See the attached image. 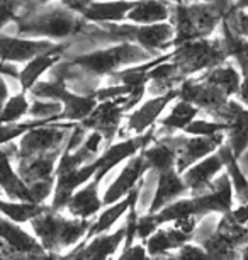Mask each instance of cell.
Returning <instances> with one entry per match:
<instances>
[{
  "label": "cell",
  "instance_id": "1",
  "mask_svg": "<svg viewBox=\"0 0 248 260\" xmlns=\"http://www.w3.org/2000/svg\"><path fill=\"white\" fill-rule=\"evenodd\" d=\"M40 6L31 7V11L19 17L14 22V32L16 36L29 39H48V41H58V39H70L72 36L82 34L87 27V21L77 12L70 11L61 4L56 6Z\"/></svg>",
  "mask_w": 248,
  "mask_h": 260
},
{
  "label": "cell",
  "instance_id": "2",
  "mask_svg": "<svg viewBox=\"0 0 248 260\" xmlns=\"http://www.w3.org/2000/svg\"><path fill=\"white\" fill-rule=\"evenodd\" d=\"M90 224L92 219L72 218L66 213L53 211L48 204V208L29 223V226L48 253L60 257L84 242Z\"/></svg>",
  "mask_w": 248,
  "mask_h": 260
},
{
  "label": "cell",
  "instance_id": "3",
  "mask_svg": "<svg viewBox=\"0 0 248 260\" xmlns=\"http://www.w3.org/2000/svg\"><path fill=\"white\" fill-rule=\"evenodd\" d=\"M223 19H225V12L212 4H172L170 21L175 31L173 48L196 39L211 38Z\"/></svg>",
  "mask_w": 248,
  "mask_h": 260
},
{
  "label": "cell",
  "instance_id": "4",
  "mask_svg": "<svg viewBox=\"0 0 248 260\" xmlns=\"http://www.w3.org/2000/svg\"><path fill=\"white\" fill-rule=\"evenodd\" d=\"M153 58L157 56H153L152 53H148L138 45L118 43V45L104 48V50L79 55L72 58L70 63L92 77H109L123 68L138 65V63H147Z\"/></svg>",
  "mask_w": 248,
  "mask_h": 260
},
{
  "label": "cell",
  "instance_id": "5",
  "mask_svg": "<svg viewBox=\"0 0 248 260\" xmlns=\"http://www.w3.org/2000/svg\"><path fill=\"white\" fill-rule=\"evenodd\" d=\"M99 34L111 41L133 43L153 56H162L165 50L173 48L175 31L168 22L138 26V24H102Z\"/></svg>",
  "mask_w": 248,
  "mask_h": 260
},
{
  "label": "cell",
  "instance_id": "6",
  "mask_svg": "<svg viewBox=\"0 0 248 260\" xmlns=\"http://www.w3.org/2000/svg\"><path fill=\"white\" fill-rule=\"evenodd\" d=\"M228 60L230 58H228L223 38L196 39L173 48L172 51V61L186 78L212 70Z\"/></svg>",
  "mask_w": 248,
  "mask_h": 260
},
{
  "label": "cell",
  "instance_id": "7",
  "mask_svg": "<svg viewBox=\"0 0 248 260\" xmlns=\"http://www.w3.org/2000/svg\"><path fill=\"white\" fill-rule=\"evenodd\" d=\"M29 97L61 102L63 114L60 117V121L75 122V124H80L82 121L87 119L94 112L97 104H99L94 94L90 95L77 94L72 89H68L65 82L58 80V78H48V80L43 82L40 80L29 90Z\"/></svg>",
  "mask_w": 248,
  "mask_h": 260
},
{
  "label": "cell",
  "instance_id": "8",
  "mask_svg": "<svg viewBox=\"0 0 248 260\" xmlns=\"http://www.w3.org/2000/svg\"><path fill=\"white\" fill-rule=\"evenodd\" d=\"M75 126V122H51V124L34 127L22 138H19L14 160H31L36 156L55 153V151H65L68 136Z\"/></svg>",
  "mask_w": 248,
  "mask_h": 260
},
{
  "label": "cell",
  "instance_id": "9",
  "mask_svg": "<svg viewBox=\"0 0 248 260\" xmlns=\"http://www.w3.org/2000/svg\"><path fill=\"white\" fill-rule=\"evenodd\" d=\"M162 138L170 143L177 151V165L175 170L184 174L189 167L201 161L206 156L216 153L226 143V133L215 136H187V135H168Z\"/></svg>",
  "mask_w": 248,
  "mask_h": 260
},
{
  "label": "cell",
  "instance_id": "10",
  "mask_svg": "<svg viewBox=\"0 0 248 260\" xmlns=\"http://www.w3.org/2000/svg\"><path fill=\"white\" fill-rule=\"evenodd\" d=\"M128 97H119V99H113V101H105V102H99L94 112L80 122V126L84 129L90 131V133H99L104 138V148L109 145L114 143L116 135L119 133L121 129V122H123V117L128 116L126 114L124 106L128 104Z\"/></svg>",
  "mask_w": 248,
  "mask_h": 260
},
{
  "label": "cell",
  "instance_id": "11",
  "mask_svg": "<svg viewBox=\"0 0 248 260\" xmlns=\"http://www.w3.org/2000/svg\"><path fill=\"white\" fill-rule=\"evenodd\" d=\"M179 99L177 90H172L165 95H158V97H150L148 101L141 102L139 107H136L126 116V126L123 129H119V133H126L124 140L131 136H141L145 133H148L150 129H153L155 126L158 124L160 117L165 112V109L173 104V101Z\"/></svg>",
  "mask_w": 248,
  "mask_h": 260
},
{
  "label": "cell",
  "instance_id": "12",
  "mask_svg": "<svg viewBox=\"0 0 248 260\" xmlns=\"http://www.w3.org/2000/svg\"><path fill=\"white\" fill-rule=\"evenodd\" d=\"M179 99L196 106L201 112H206L212 119L218 121L221 111L225 109L230 97H226L220 89L209 85L201 78H187L177 89Z\"/></svg>",
  "mask_w": 248,
  "mask_h": 260
},
{
  "label": "cell",
  "instance_id": "13",
  "mask_svg": "<svg viewBox=\"0 0 248 260\" xmlns=\"http://www.w3.org/2000/svg\"><path fill=\"white\" fill-rule=\"evenodd\" d=\"M124 238L126 228L123 224L116 232L97 235V237L90 238L89 242L79 243L75 248H72L65 255H60V257L72 260H113V257L121 248V245L124 243Z\"/></svg>",
  "mask_w": 248,
  "mask_h": 260
},
{
  "label": "cell",
  "instance_id": "14",
  "mask_svg": "<svg viewBox=\"0 0 248 260\" xmlns=\"http://www.w3.org/2000/svg\"><path fill=\"white\" fill-rule=\"evenodd\" d=\"M147 172H148L147 161H145L143 155L139 151L138 155H134L133 158L126 161V165L119 170L118 177L104 190V194H102V204H104V208L124 199L143 180Z\"/></svg>",
  "mask_w": 248,
  "mask_h": 260
},
{
  "label": "cell",
  "instance_id": "15",
  "mask_svg": "<svg viewBox=\"0 0 248 260\" xmlns=\"http://www.w3.org/2000/svg\"><path fill=\"white\" fill-rule=\"evenodd\" d=\"M218 121L226 122V145L230 146L236 158L248 150V107L240 104L236 99H230L221 111Z\"/></svg>",
  "mask_w": 248,
  "mask_h": 260
},
{
  "label": "cell",
  "instance_id": "16",
  "mask_svg": "<svg viewBox=\"0 0 248 260\" xmlns=\"http://www.w3.org/2000/svg\"><path fill=\"white\" fill-rule=\"evenodd\" d=\"M58 43L48 41V39H29L0 32V61L12 63V65L16 63L26 65L32 58L51 50Z\"/></svg>",
  "mask_w": 248,
  "mask_h": 260
},
{
  "label": "cell",
  "instance_id": "17",
  "mask_svg": "<svg viewBox=\"0 0 248 260\" xmlns=\"http://www.w3.org/2000/svg\"><path fill=\"white\" fill-rule=\"evenodd\" d=\"M221 172H225V160H223L220 150L216 153L202 158L201 161H197V164H194L192 167H189L182 174V180L189 190V196L197 198V196L206 194L209 187H211L212 180Z\"/></svg>",
  "mask_w": 248,
  "mask_h": 260
},
{
  "label": "cell",
  "instance_id": "18",
  "mask_svg": "<svg viewBox=\"0 0 248 260\" xmlns=\"http://www.w3.org/2000/svg\"><path fill=\"white\" fill-rule=\"evenodd\" d=\"M104 179H105V175L97 172L94 175V179H90L89 182L85 185H82V187L72 196L63 213H66L68 216L77 218V219H94V216L104 209L102 198L99 194L100 184L104 182Z\"/></svg>",
  "mask_w": 248,
  "mask_h": 260
},
{
  "label": "cell",
  "instance_id": "19",
  "mask_svg": "<svg viewBox=\"0 0 248 260\" xmlns=\"http://www.w3.org/2000/svg\"><path fill=\"white\" fill-rule=\"evenodd\" d=\"M197 209L199 216L204 218L207 214H228L235 208V196H233V187L226 172H221L218 177L212 180L211 187L206 194L197 196Z\"/></svg>",
  "mask_w": 248,
  "mask_h": 260
},
{
  "label": "cell",
  "instance_id": "20",
  "mask_svg": "<svg viewBox=\"0 0 248 260\" xmlns=\"http://www.w3.org/2000/svg\"><path fill=\"white\" fill-rule=\"evenodd\" d=\"M70 46V41L65 43H58L55 48L48 50L41 55H38L36 58H32L31 61H27L22 67V70H19V83H21V92L29 94V90L40 82V78L51 70L53 67L58 65L60 60L65 55L66 48Z\"/></svg>",
  "mask_w": 248,
  "mask_h": 260
},
{
  "label": "cell",
  "instance_id": "21",
  "mask_svg": "<svg viewBox=\"0 0 248 260\" xmlns=\"http://www.w3.org/2000/svg\"><path fill=\"white\" fill-rule=\"evenodd\" d=\"M138 0H89L79 16L97 24H121Z\"/></svg>",
  "mask_w": 248,
  "mask_h": 260
},
{
  "label": "cell",
  "instance_id": "22",
  "mask_svg": "<svg viewBox=\"0 0 248 260\" xmlns=\"http://www.w3.org/2000/svg\"><path fill=\"white\" fill-rule=\"evenodd\" d=\"M0 240L7 245V248L14 250L17 253L32 255V257H45L50 255L43 248L40 240L22 228V224H17L11 219L0 216Z\"/></svg>",
  "mask_w": 248,
  "mask_h": 260
},
{
  "label": "cell",
  "instance_id": "23",
  "mask_svg": "<svg viewBox=\"0 0 248 260\" xmlns=\"http://www.w3.org/2000/svg\"><path fill=\"white\" fill-rule=\"evenodd\" d=\"M139 189H141V182L136 185V187L131 190V192L126 196L124 199L118 201L116 204H111L108 208H104L99 213L95 219H92V224L89 228V233L84 242H89L90 238L97 237V235H102V233H109L116 224H118L121 219L126 218L128 214L129 208L133 206L134 203H138V198H139Z\"/></svg>",
  "mask_w": 248,
  "mask_h": 260
},
{
  "label": "cell",
  "instance_id": "24",
  "mask_svg": "<svg viewBox=\"0 0 248 260\" xmlns=\"http://www.w3.org/2000/svg\"><path fill=\"white\" fill-rule=\"evenodd\" d=\"M189 198V190L182 180V175L177 170H167L158 174L157 179V189H155L153 201L150 204L148 214H155L168 204L175 203L177 199Z\"/></svg>",
  "mask_w": 248,
  "mask_h": 260
},
{
  "label": "cell",
  "instance_id": "25",
  "mask_svg": "<svg viewBox=\"0 0 248 260\" xmlns=\"http://www.w3.org/2000/svg\"><path fill=\"white\" fill-rule=\"evenodd\" d=\"M148 87L147 92L152 97L165 95L172 90H177L179 85L187 80L182 75L177 65L172 61V51L168 53V56L163 61H160L158 65H155L152 70L148 72Z\"/></svg>",
  "mask_w": 248,
  "mask_h": 260
},
{
  "label": "cell",
  "instance_id": "26",
  "mask_svg": "<svg viewBox=\"0 0 248 260\" xmlns=\"http://www.w3.org/2000/svg\"><path fill=\"white\" fill-rule=\"evenodd\" d=\"M0 192L9 201L32 203L27 184L17 174L14 161L6 148H0Z\"/></svg>",
  "mask_w": 248,
  "mask_h": 260
},
{
  "label": "cell",
  "instance_id": "27",
  "mask_svg": "<svg viewBox=\"0 0 248 260\" xmlns=\"http://www.w3.org/2000/svg\"><path fill=\"white\" fill-rule=\"evenodd\" d=\"M63 151H55V153L36 156L31 160L16 161V170L27 185L45 182V180H55L56 165Z\"/></svg>",
  "mask_w": 248,
  "mask_h": 260
},
{
  "label": "cell",
  "instance_id": "28",
  "mask_svg": "<svg viewBox=\"0 0 248 260\" xmlns=\"http://www.w3.org/2000/svg\"><path fill=\"white\" fill-rule=\"evenodd\" d=\"M199 114L201 111L196 106L181 99L173 101L170 112L167 116L160 117L158 124L155 127V140L168 135H177V131H184L194 119H197Z\"/></svg>",
  "mask_w": 248,
  "mask_h": 260
},
{
  "label": "cell",
  "instance_id": "29",
  "mask_svg": "<svg viewBox=\"0 0 248 260\" xmlns=\"http://www.w3.org/2000/svg\"><path fill=\"white\" fill-rule=\"evenodd\" d=\"M172 14V4L168 0H138L131 12L126 16V22L138 26L167 22Z\"/></svg>",
  "mask_w": 248,
  "mask_h": 260
},
{
  "label": "cell",
  "instance_id": "30",
  "mask_svg": "<svg viewBox=\"0 0 248 260\" xmlns=\"http://www.w3.org/2000/svg\"><path fill=\"white\" fill-rule=\"evenodd\" d=\"M199 78L209 83V85L220 89L223 94L226 97H230V99H235L243 82L240 70H238L235 65H231L230 61L223 63V65L212 68V70H209V72H204L202 75H199Z\"/></svg>",
  "mask_w": 248,
  "mask_h": 260
},
{
  "label": "cell",
  "instance_id": "31",
  "mask_svg": "<svg viewBox=\"0 0 248 260\" xmlns=\"http://www.w3.org/2000/svg\"><path fill=\"white\" fill-rule=\"evenodd\" d=\"M189 242H192V240L186 237V235L179 233L172 224H165V228L163 226L158 228L157 232L145 242V247H147V252L150 257H158V255L177 252L179 248L184 247V245Z\"/></svg>",
  "mask_w": 248,
  "mask_h": 260
},
{
  "label": "cell",
  "instance_id": "32",
  "mask_svg": "<svg viewBox=\"0 0 248 260\" xmlns=\"http://www.w3.org/2000/svg\"><path fill=\"white\" fill-rule=\"evenodd\" d=\"M141 155L147 161L148 170L157 172V174L173 170L177 165V151L163 138H157L152 145L141 151Z\"/></svg>",
  "mask_w": 248,
  "mask_h": 260
},
{
  "label": "cell",
  "instance_id": "33",
  "mask_svg": "<svg viewBox=\"0 0 248 260\" xmlns=\"http://www.w3.org/2000/svg\"><path fill=\"white\" fill-rule=\"evenodd\" d=\"M220 153L223 155V160H225V172L228 174V177H230L235 203L238 204L248 203V177L240 167V161L233 155L231 148L226 143L220 148Z\"/></svg>",
  "mask_w": 248,
  "mask_h": 260
},
{
  "label": "cell",
  "instance_id": "34",
  "mask_svg": "<svg viewBox=\"0 0 248 260\" xmlns=\"http://www.w3.org/2000/svg\"><path fill=\"white\" fill-rule=\"evenodd\" d=\"M221 31H223V43H225L228 58L236 63L243 78L248 77V39L233 32L225 21L221 22Z\"/></svg>",
  "mask_w": 248,
  "mask_h": 260
},
{
  "label": "cell",
  "instance_id": "35",
  "mask_svg": "<svg viewBox=\"0 0 248 260\" xmlns=\"http://www.w3.org/2000/svg\"><path fill=\"white\" fill-rule=\"evenodd\" d=\"M46 208L48 204L22 203V201H9L0 198V216L11 219V221L17 224H29Z\"/></svg>",
  "mask_w": 248,
  "mask_h": 260
},
{
  "label": "cell",
  "instance_id": "36",
  "mask_svg": "<svg viewBox=\"0 0 248 260\" xmlns=\"http://www.w3.org/2000/svg\"><path fill=\"white\" fill-rule=\"evenodd\" d=\"M153 216L160 226L170 224V223H173L175 219L186 218V216H197V218H201V216H199V209H197V201L196 198H191V196H189V198L177 199L175 203L168 204L167 208L155 213Z\"/></svg>",
  "mask_w": 248,
  "mask_h": 260
},
{
  "label": "cell",
  "instance_id": "37",
  "mask_svg": "<svg viewBox=\"0 0 248 260\" xmlns=\"http://www.w3.org/2000/svg\"><path fill=\"white\" fill-rule=\"evenodd\" d=\"M197 245H201L204 248L209 260H240V248H236L235 245L230 243L225 237L218 235L216 232Z\"/></svg>",
  "mask_w": 248,
  "mask_h": 260
},
{
  "label": "cell",
  "instance_id": "38",
  "mask_svg": "<svg viewBox=\"0 0 248 260\" xmlns=\"http://www.w3.org/2000/svg\"><path fill=\"white\" fill-rule=\"evenodd\" d=\"M29 106H31V99L26 92H17V94L11 95L0 112V126L21 122L22 117L29 114Z\"/></svg>",
  "mask_w": 248,
  "mask_h": 260
},
{
  "label": "cell",
  "instance_id": "39",
  "mask_svg": "<svg viewBox=\"0 0 248 260\" xmlns=\"http://www.w3.org/2000/svg\"><path fill=\"white\" fill-rule=\"evenodd\" d=\"M216 233L221 235V237H225L228 242L235 245L236 248H243V247H246V245H248V230H246V226L238 224L235 219H233L231 213L220 216L218 224H216Z\"/></svg>",
  "mask_w": 248,
  "mask_h": 260
},
{
  "label": "cell",
  "instance_id": "40",
  "mask_svg": "<svg viewBox=\"0 0 248 260\" xmlns=\"http://www.w3.org/2000/svg\"><path fill=\"white\" fill-rule=\"evenodd\" d=\"M61 114H63V104H61V102L31 97V106H29V114H27L31 119L60 122Z\"/></svg>",
  "mask_w": 248,
  "mask_h": 260
},
{
  "label": "cell",
  "instance_id": "41",
  "mask_svg": "<svg viewBox=\"0 0 248 260\" xmlns=\"http://www.w3.org/2000/svg\"><path fill=\"white\" fill-rule=\"evenodd\" d=\"M228 124L216 119H206V117H197L182 131L187 136H215L220 133H226Z\"/></svg>",
  "mask_w": 248,
  "mask_h": 260
},
{
  "label": "cell",
  "instance_id": "42",
  "mask_svg": "<svg viewBox=\"0 0 248 260\" xmlns=\"http://www.w3.org/2000/svg\"><path fill=\"white\" fill-rule=\"evenodd\" d=\"M27 9V4L9 2V0H0V32L9 22H17Z\"/></svg>",
  "mask_w": 248,
  "mask_h": 260
},
{
  "label": "cell",
  "instance_id": "43",
  "mask_svg": "<svg viewBox=\"0 0 248 260\" xmlns=\"http://www.w3.org/2000/svg\"><path fill=\"white\" fill-rule=\"evenodd\" d=\"M158 228H162L157 223L153 214H139L138 224H136V240H139L141 243H145L152 235L157 232Z\"/></svg>",
  "mask_w": 248,
  "mask_h": 260
},
{
  "label": "cell",
  "instance_id": "44",
  "mask_svg": "<svg viewBox=\"0 0 248 260\" xmlns=\"http://www.w3.org/2000/svg\"><path fill=\"white\" fill-rule=\"evenodd\" d=\"M172 260H209V257L201 245L189 242L179 248L177 252H173Z\"/></svg>",
  "mask_w": 248,
  "mask_h": 260
},
{
  "label": "cell",
  "instance_id": "45",
  "mask_svg": "<svg viewBox=\"0 0 248 260\" xmlns=\"http://www.w3.org/2000/svg\"><path fill=\"white\" fill-rule=\"evenodd\" d=\"M116 260H150V255L147 252V247L141 242H134L133 245L123 247L121 255Z\"/></svg>",
  "mask_w": 248,
  "mask_h": 260
},
{
  "label": "cell",
  "instance_id": "46",
  "mask_svg": "<svg viewBox=\"0 0 248 260\" xmlns=\"http://www.w3.org/2000/svg\"><path fill=\"white\" fill-rule=\"evenodd\" d=\"M199 221H201V218H197V216H186V218L175 219V221L170 223V224H172L179 233L186 235V237H189L192 240V235H194V232H196Z\"/></svg>",
  "mask_w": 248,
  "mask_h": 260
},
{
  "label": "cell",
  "instance_id": "47",
  "mask_svg": "<svg viewBox=\"0 0 248 260\" xmlns=\"http://www.w3.org/2000/svg\"><path fill=\"white\" fill-rule=\"evenodd\" d=\"M231 216H233V219H235L238 224L246 226V224H248V203L235 206V208L231 209Z\"/></svg>",
  "mask_w": 248,
  "mask_h": 260
},
{
  "label": "cell",
  "instance_id": "48",
  "mask_svg": "<svg viewBox=\"0 0 248 260\" xmlns=\"http://www.w3.org/2000/svg\"><path fill=\"white\" fill-rule=\"evenodd\" d=\"M11 97V89H9V83H7V77L0 73V112H2L4 106Z\"/></svg>",
  "mask_w": 248,
  "mask_h": 260
},
{
  "label": "cell",
  "instance_id": "49",
  "mask_svg": "<svg viewBox=\"0 0 248 260\" xmlns=\"http://www.w3.org/2000/svg\"><path fill=\"white\" fill-rule=\"evenodd\" d=\"M235 99L240 102V104L248 107V77L243 78V82H241V85H240V90H238V94H236Z\"/></svg>",
  "mask_w": 248,
  "mask_h": 260
},
{
  "label": "cell",
  "instance_id": "50",
  "mask_svg": "<svg viewBox=\"0 0 248 260\" xmlns=\"http://www.w3.org/2000/svg\"><path fill=\"white\" fill-rule=\"evenodd\" d=\"M202 2H206V4H212V6L220 7L221 11L225 12V16H226V12L230 11L231 6H233V0H202Z\"/></svg>",
  "mask_w": 248,
  "mask_h": 260
},
{
  "label": "cell",
  "instance_id": "51",
  "mask_svg": "<svg viewBox=\"0 0 248 260\" xmlns=\"http://www.w3.org/2000/svg\"><path fill=\"white\" fill-rule=\"evenodd\" d=\"M238 161H240V167H241L243 172H245V175L248 177V150L240 156V158H238Z\"/></svg>",
  "mask_w": 248,
  "mask_h": 260
},
{
  "label": "cell",
  "instance_id": "52",
  "mask_svg": "<svg viewBox=\"0 0 248 260\" xmlns=\"http://www.w3.org/2000/svg\"><path fill=\"white\" fill-rule=\"evenodd\" d=\"M233 9H236V11H248V0H235L233 2Z\"/></svg>",
  "mask_w": 248,
  "mask_h": 260
},
{
  "label": "cell",
  "instance_id": "53",
  "mask_svg": "<svg viewBox=\"0 0 248 260\" xmlns=\"http://www.w3.org/2000/svg\"><path fill=\"white\" fill-rule=\"evenodd\" d=\"M240 260H248V245L240 248Z\"/></svg>",
  "mask_w": 248,
  "mask_h": 260
},
{
  "label": "cell",
  "instance_id": "54",
  "mask_svg": "<svg viewBox=\"0 0 248 260\" xmlns=\"http://www.w3.org/2000/svg\"><path fill=\"white\" fill-rule=\"evenodd\" d=\"M192 2H199V0H184V4H192Z\"/></svg>",
  "mask_w": 248,
  "mask_h": 260
},
{
  "label": "cell",
  "instance_id": "55",
  "mask_svg": "<svg viewBox=\"0 0 248 260\" xmlns=\"http://www.w3.org/2000/svg\"><path fill=\"white\" fill-rule=\"evenodd\" d=\"M56 260H72V258H65V257H58Z\"/></svg>",
  "mask_w": 248,
  "mask_h": 260
},
{
  "label": "cell",
  "instance_id": "56",
  "mask_svg": "<svg viewBox=\"0 0 248 260\" xmlns=\"http://www.w3.org/2000/svg\"><path fill=\"white\" fill-rule=\"evenodd\" d=\"M246 230H248V224H246Z\"/></svg>",
  "mask_w": 248,
  "mask_h": 260
},
{
  "label": "cell",
  "instance_id": "57",
  "mask_svg": "<svg viewBox=\"0 0 248 260\" xmlns=\"http://www.w3.org/2000/svg\"><path fill=\"white\" fill-rule=\"evenodd\" d=\"M0 194H2V192H0Z\"/></svg>",
  "mask_w": 248,
  "mask_h": 260
}]
</instances>
